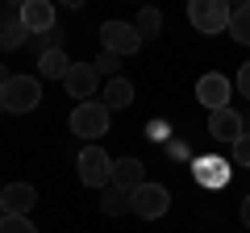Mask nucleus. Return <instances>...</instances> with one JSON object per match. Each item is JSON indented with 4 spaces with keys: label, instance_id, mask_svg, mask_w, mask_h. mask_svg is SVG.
<instances>
[{
    "label": "nucleus",
    "instance_id": "cd10ccee",
    "mask_svg": "<svg viewBox=\"0 0 250 233\" xmlns=\"http://www.w3.org/2000/svg\"><path fill=\"white\" fill-rule=\"evenodd\" d=\"M0 116H4V100H0Z\"/></svg>",
    "mask_w": 250,
    "mask_h": 233
},
{
    "label": "nucleus",
    "instance_id": "f3484780",
    "mask_svg": "<svg viewBox=\"0 0 250 233\" xmlns=\"http://www.w3.org/2000/svg\"><path fill=\"white\" fill-rule=\"evenodd\" d=\"M100 213H104V216H125V213H129V192H121V188L108 183V192L100 196Z\"/></svg>",
    "mask_w": 250,
    "mask_h": 233
},
{
    "label": "nucleus",
    "instance_id": "bb28decb",
    "mask_svg": "<svg viewBox=\"0 0 250 233\" xmlns=\"http://www.w3.org/2000/svg\"><path fill=\"white\" fill-rule=\"evenodd\" d=\"M0 216H4V200H0Z\"/></svg>",
    "mask_w": 250,
    "mask_h": 233
},
{
    "label": "nucleus",
    "instance_id": "5701e85b",
    "mask_svg": "<svg viewBox=\"0 0 250 233\" xmlns=\"http://www.w3.org/2000/svg\"><path fill=\"white\" fill-rule=\"evenodd\" d=\"M233 158H238V167H250V134H242L233 142Z\"/></svg>",
    "mask_w": 250,
    "mask_h": 233
},
{
    "label": "nucleus",
    "instance_id": "4468645a",
    "mask_svg": "<svg viewBox=\"0 0 250 233\" xmlns=\"http://www.w3.org/2000/svg\"><path fill=\"white\" fill-rule=\"evenodd\" d=\"M104 104H108V113L129 108V104H134V83L121 79V75H117V79H108V83H104Z\"/></svg>",
    "mask_w": 250,
    "mask_h": 233
},
{
    "label": "nucleus",
    "instance_id": "6e6552de",
    "mask_svg": "<svg viewBox=\"0 0 250 233\" xmlns=\"http://www.w3.org/2000/svg\"><path fill=\"white\" fill-rule=\"evenodd\" d=\"M96 83H100V71H96V67H92V63H75L71 75L62 79V88H67V96H71V100H80V104H83V100L96 96Z\"/></svg>",
    "mask_w": 250,
    "mask_h": 233
},
{
    "label": "nucleus",
    "instance_id": "4be33fe9",
    "mask_svg": "<svg viewBox=\"0 0 250 233\" xmlns=\"http://www.w3.org/2000/svg\"><path fill=\"white\" fill-rule=\"evenodd\" d=\"M0 233H38L29 216H0Z\"/></svg>",
    "mask_w": 250,
    "mask_h": 233
},
{
    "label": "nucleus",
    "instance_id": "a211bd4d",
    "mask_svg": "<svg viewBox=\"0 0 250 233\" xmlns=\"http://www.w3.org/2000/svg\"><path fill=\"white\" fill-rule=\"evenodd\" d=\"M229 38H233V42H242V46H250V0L233 9V17H229Z\"/></svg>",
    "mask_w": 250,
    "mask_h": 233
},
{
    "label": "nucleus",
    "instance_id": "f8f14e48",
    "mask_svg": "<svg viewBox=\"0 0 250 233\" xmlns=\"http://www.w3.org/2000/svg\"><path fill=\"white\" fill-rule=\"evenodd\" d=\"M17 46H29V29L21 25V4L0 13V50H17Z\"/></svg>",
    "mask_w": 250,
    "mask_h": 233
},
{
    "label": "nucleus",
    "instance_id": "20e7f679",
    "mask_svg": "<svg viewBox=\"0 0 250 233\" xmlns=\"http://www.w3.org/2000/svg\"><path fill=\"white\" fill-rule=\"evenodd\" d=\"M0 100H4V113H34L42 104V83L34 75H13L9 88L0 92Z\"/></svg>",
    "mask_w": 250,
    "mask_h": 233
},
{
    "label": "nucleus",
    "instance_id": "393cba45",
    "mask_svg": "<svg viewBox=\"0 0 250 233\" xmlns=\"http://www.w3.org/2000/svg\"><path fill=\"white\" fill-rule=\"evenodd\" d=\"M242 225H246V229H250V192H246V196H242Z\"/></svg>",
    "mask_w": 250,
    "mask_h": 233
},
{
    "label": "nucleus",
    "instance_id": "1a4fd4ad",
    "mask_svg": "<svg viewBox=\"0 0 250 233\" xmlns=\"http://www.w3.org/2000/svg\"><path fill=\"white\" fill-rule=\"evenodd\" d=\"M0 200H4V216H29L38 204V192L34 183H9L0 188Z\"/></svg>",
    "mask_w": 250,
    "mask_h": 233
},
{
    "label": "nucleus",
    "instance_id": "412c9836",
    "mask_svg": "<svg viewBox=\"0 0 250 233\" xmlns=\"http://www.w3.org/2000/svg\"><path fill=\"white\" fill-rule=\"evenodd\" d=\"M92 67H96L100 75H108V79H117V67H121V58H117L113 50H100L96 58H92Z\"/></svg>",
    "mask_w": 250,
    "mask_h": 233
},
{
    "label": "nucleus",
    "instance_id": "7ed1b4c3",
    "mask_svg": "<svg viewBox=\"0 0 250 233\" xmlns=\"http://www.w3.org/2000/svg\"><path fill=\"white\" fill-rule=\"evenodd\" d=\"M75 167H80L83 188H108V183H113V158H108V150H100V146H83L80 158H75Z\"/></svg>",
    "mask_w": 250,
    "mask_h": 233
},
{
    "label": "nucleus",
    "instance_id": "b1692460",
    "mask_svg": "<svg viewBox=\"0 0 250 233\" xmlns=\"http://www.w3.org/2000/svg\"><path fill=\"white\" fill-rule=\"evenodd\" d=\"M238 92L250 100V63H242V67H238Z\"/></svg>",
    "mask_w": 250,
    "mask_h": 233
},
{
    "label": "nucleus",
    "instance_id": "aec40b11",
    "mask_svg": "<svg viewBox=\"0 0 250 233\" xmlns=\"http://www.w3.org/2000/svg\"><path fill=\"white\" fill-rule=\"evenodd\" d=\"M134 29L142 34V42L159 38V29H163V13H159V9H142V13H138V21H134Z\"/></svg>",
    "mask_w": 250,
    "mask_h": 233
},
{
    "label": "nucleus",
    "instance_id": "0eeeda50",
    "mask_svg": "<svg viewBox=\"0 0 250 233\" xmlns=\"http://www.w3.org/2000/svg\"><path fill=\"white\" fill-rule=\"evenodd\" d=\"M229 92H233V83L225 79V75H217V71L200 75V83H196V100L208 108V113H221V108H229Z\"/></svg>",
    "mask_w": 250,
    "mask_h": 233
},
{
    "label": "nucleus",
    "instance_id": "ddd939ff",
    "mask_svg": "<svg viewBox=\"0 0 250 233\" xmlns=\"http://www.w3.org/2000/svg\"><path fill=\"white\" fill-rule=\"evenodd\" d=\"M142 183H146V167L138 158H113V188L138 192Z\"/></svg>",
    "mask_w": 250,
    "mask_h": 233
},
{
    "label": "nucleus",
    "instance_id": "9d476101",
    "mask_svg": "<svg viewBox=\"0 0 250 233\" xmlns=\"http://www.w3.org/2000/svg\"><path fill=\"white\" fill-rule=\"evenodd\" d=\"M246 134V125H242V113H233V108H221V113H208V137H217V142H238V137Z\"/></svg>",
    "mask_w": 250,
    "mask_h": 233
},
{
    "label": "nucleus",
    "instance_id": "f03ea898",
    "mask_svg": "<svg viewBox=\"0 0 250 233\" xmlns=\"http://www.w3.org/2000/svg\"><path fill=\"white\" fill-rule=\"evenodd\" d=\"M229 17H233V9L225 4V0H192L188 4V21L200 29V34H229Z\"/></svg>",
    "mask_w": 250,
    "mask_h": 233
},
{
    "label": "nucleus",
    "instance_id": "a878e982",
    "mask_svg": "<svg viewBox=\"0 0 250 233\" xmlns=\"http://www.w3.org/2000/svg\"><path fill=\"white\" fill-rule=\"evenodd\" d=\"M9 79H13V75H9V67H0V92L9 88Z\"/></svg>",
    "mask_w": 250,
    "mask_h": 233
},
{
    "label": "nucleus",
    "instance_id": "39448f33",
    "mask_svg": "<svg viewBox=\"0 0 250 233\" xmlns=\"http://www.w3.org/2000/svg\"><path fill=\"white\" fill-rule=\"evenodd\" d=\"M167 208H171V192L163 188V183H150V179H146L138 192H129V213L142 216V221H159Z\"/></svg>",
    "mask_w": 250,
    "mask_h": 233
},
{
    "label": "nucleus",
    "instance_id": "dca6fc26",
    "mask_svg": "<svg viewBox=\"0 0 250 233\" xmlns=\"http://www.w3.org/2000/svg\"><path fill=\"white\" fill-rule=\"evenodd\" d=\"M196 179L208 183V188H225V183H229V167H225L221 158H200L196 162Z\"/></svg>",
    "mask_w": 250,
    "mask_h": 233
},
{
    "label": "nucleus",
    "instance_id": "423d86ee",
    "mask_svg": "<svg viewBox=\"0 0 250 233\" xmlns=\"http://www.w3.org/2000/svg\"><path fill=\"white\" fill-rule=\"evenodd\" d=\"M100 42H104V50H113L117 58L142 50V34H138L129 21H104V25H100Z\"/></svg>",
    "mask_w": 250,
    "mask_h": 233
},
{
    "label": "nucleus",
    "instance_id": "6ab92c4d",
    "mask_svg": "<svg viewBox=\"0 0 250 233\" xmlns=\"http://www.w3.org/2000/svg\"><path fill=\"white\" fill-rule=\"evenodd\" d=\"M62 38H67V34H62L59 25H54L50 34H29V50L42 58V54H50V50H62Z\"/></svg>",
    "mask_w": 250,
    "mask_h": 233
},
{
    "label": "nucleus",
    "instance_id": "f257e3e1",
    "mask_svg": "<svg viewBox=\"0 0 250 233\" xmlns=\"http://www.w3.org/2000/svg\"><path fill=\"white\" fill-rule=\"evenodd\" d=\"M108 104L104 100H83V104H75V113H71V134L75 137H83L88 146H96V137H104L108 134Z\"/></svg>",
    "mask_w": 250,
    "mask_h": 233
},
{
    "label": "nucleus",
    "instance_id": "9b49d317",
    "mask_svg": "<svg viewBox=\"0 0 250 233\" xmlns=\"http://www.w3.org/2000/svg\"><path fill=\"white\" fill-rule=\"evenodd\" d=\"M21 25L29 34H50L54 29V4L50 0H25L21 4Z\"/></svg>",
    "mask_w": 250,
    "mask_h": 233
},
{
    "label": "nucleus",
    "instance_id": "2eb2a0df",
    "mask_svg": "<svg viewBox=\"0 0 250 233\" xmlns=\"http://www.w3.org/2000/svg\"><path fill=\"white\" fill-rule=\"evenodd\" d=\"M71 67H75V63H71L62 50H50V54H42V58H38L42 79H67V75H71Z\"/></svg>",
    "mask_w": 250,
    "mask_h": 233
}]
</instances>
